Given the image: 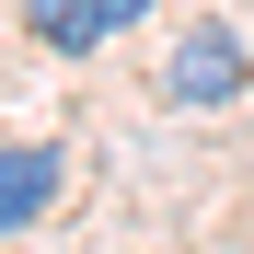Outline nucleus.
Wrapping results in <instances>:
<instances>
[{
	"instance_id": "f257e3e1",
	"label": "nucleus",
	"mask_w": 254,
	"mask_h": 254,
	"mask_svg": "<svg viewBox=\"0 0 254 254\" xmlns=\"http://www.w3.org/2000/svg\"><path fill=\"white\" fill-rule=\"evenodd\" d=\"M243 81H254V58H243V35H231V23H185V47L162 58V93H174L185 116H208V104H231Z\"/></svg>"
},
{
	"instance_id": "f03ea898",
	"label": "nucleus",
	"mask_w": 254,
	"mask_h": 254,
	"mask_svg": "<svg viewBox=\"0 0 254 254\" xmlns=\"http://www.w3.org/2000/svg\"><path fill=\"white\" fill-rule=\"evenodd\" d=\"M58 174H69V150H58V139H12V150H0V243L35 231V220L58 208Z\"/></svg>"
},
{
	"instance_id": "7ed1b4c3",
	"label": "nucleus",
	"mask_w": 254,
	"mask_h": 254,
	"mask_svg": "<svg viewBox=\"0 0 254 254\" xmlns=\"http://www.w3.org/2000/svg\"><path fill=\"white\" fill-rule=\"evenodd\" d=\"M23 35L58 47V58H81V47H104V0H23Z\"/></svg>"
},
{
	"instance_id": "20e7f679",
	"label": "nucleus",
	"mask_w": 254,
	"mask_h": 254,
	"mask_svg": "<svg viewBox=\"0 0 254 254\" xmlns=\"http://www.w3.org/2000/svg\"><path fill=\"white\" fill-rule=\"evenodd\" d=\"M162 0H104V35H127V23H150Z\"/></svg>"
}]
</instances>
